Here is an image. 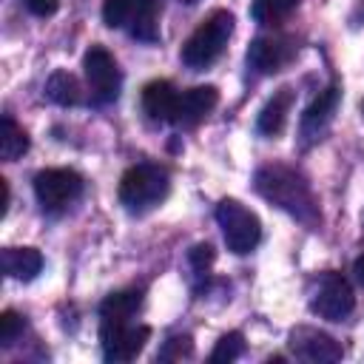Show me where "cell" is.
Here are the masks:
<instances>
[{
  "mask_svg": "<svg viewBox=\"0 0 364 364\" xmlns=\"http://www.w3.org/2000/svg\"><path fill=\"white\" fill-rule=\"evenodd\" d=\"M253 185H256L259 196H264L267 202H273L276 208L290 213L293 219H299L304 225H316L318 222V208H316L313 191L293 168L264 165V168L256 171Z\"/></svg>",
  "mask_w": 364,
  "mask_h": 364,
  "instance_id": "cell-1",
  "label": "cell"
},
{
  "mask_svg": "<svg viewBox=\"0 0 364 364\" xmlns=\"http://www.w3.org/2000/svg\"><path fill=\"white\" fill-rule=\"evenodd\" d=\"M168 191H171L168 171L154 162H139L128 168L119 179V202L134 213L156 208L168 196Z\"/></svg>",
  "mask_w": 364,
  "mask_h": 364,
  "instance_id": "cell-2",
  "label": "cell"
},
{
  "mask_svg": "<svg viewBox=\"0 0 364 364\" xmlns=\"http://www.w3.org/2000/svg\"><path fill=\"white\" fill-rule=\"evenodd\" d=\"M230 34H233V14L230 11H213L208 20H202L196 26V31L182 46V63L193 71L208 68L210 63L219 60Z\"/></svg>",
  "mask_w": 364,
  "mask_h": 364,
  "instance_id": "cell-3",
  "label": "cell"
},
{
  "mask_svg": "<svg viewBox=\"0 0 364 364\" xmlns=\"http://www.w3.org/2000/svg\"><path fill=\"white\" fill-rule=\"evenodd\" d=\"M216 222L222 228L228 250L236 253V256H245V253L256 250V245L262 242L259 216L250 208H245L239 199H222L216 205Z\"/></svg>",
  "mask_w": 364,
  "mask_h": 364,
  "instance_id": "cell-4",
  "label": "cell"
},
{
  "mask_svg": "<svg viewBox=\"0 0 364 364\" xmlns=\"http://www.w3.org/2000/svg\"><path fill=\"white\" fill-rule=\"evenodd\" d=\"M102 20L111 28H128L131 37L145 43H154L159 37L156 0H105Z\"/></svg>",
  "mask_w": 364,
  "mask_h": 364,
  "instance_id": "cell-5",
  "label": "cell"
},
{
  "mask_svg": "<svg viewBox=\"0 0 364 364\" xmlns=\"http://www.w3.org/2000/svg\"><path fill=\"white\" fill-rule=\"evenodd\" d=\"M82 193V176L71 168H46L34 176V196L43 210H65Z\"/></svg>",
  "mask_w": 364,
  "mask_h": 364,
  "instance_id": "cell-6",
  "label": "cell"
},
{
  "mask_svg": "<svg viewBox=\"0 0 364 364\" xmlns=\"http://www.w3.org/2000/svg\"><path fill=\"white\" fill-rule=\"evenodd\" d=\"M82 68L88 77V88H91V100L97 105H108L119 97V85H122V74L117 60L111 57V51L105 46H91L82 57Z\"/></svg>",
  "mask_w": 364,
  "mask_h": 364,
  "instance_id": "cell-7",
  "label": "cell"
},
{
  "mask_svg": "<svg viewBox=\"0 0 364 364\" xmlns=\"http://www.w3.org/2000/svg\"><path fill=\"white\" fill-rule=\"evenodd\" d=\"M355 307L350 282L341 273H324L310 296V310L324 321H344Z\"/></svg>",
  "mask_w": 364,
  "mask_h": 364,
  "instance_id": "cell-8",
  "label": "cell"
},
{
  "mask_svg": "<svg viewBox=\"0 0 364 364\" xmlns=\"http://www.w3.org/2000/svg\"><path fill=\"white\" fill-rule=\"evenodd\" d=\"M151 338L148 324H131V321H100V341L105 361L122 364L142 353L145 341Z\"/></svg>",
  "mask_w": 364,
  "mask_h": 364,
  "instance_id": "cell-9",
  "label": "cell"
},
{
  "mask_svg": "<svg viewBox=\"0 0 364 364\" xmlns=\"http://www.w3.org/2000/svg\"><path fill=\"white\" fill-rule=\"evenodd\" d=\"M290 350L296 358L310 361V364H333L344 355L341 344L333 336L318 333L313 327H296L290 333Z\"/></svg>",
  "mask_w": 364,
  "mask_h": 364,
  "instance_id": "cell-10",
  "label": "cell"
},
{
  "mask_svg": "<svg viewBox=\"0 0 364 364\" xmlns=\"http://www.w3.org/2000/svg\"><path fill=\"white\" fill-rule=\"evenodd\" d=\"M219 102V91L213 85H196V88H188L179 94L176 100V108H173V117L171 122L179 125V128H193L199 125Z\"/></svg>",
  "mask_w": 364,
  "mask_h": 364,
  "instance_id": "cell-11",
  "label": "cell"
},
{
  "mask_svg": "<svg viewBox=\"0 0 364 364\" xmlns=\"http://www.w3.org/2000/svg\"><path fill=\"white\" fill-rule=\"evenodd\" d=\"M296 46L284 37H259L247 48V65L259 74H276L293 60Z\"/></svg>",
  "mask_w": 364,
  "mask_h": 364,
  "instance_id": "cell-12",
  "label": "cell"
},
{
  "mask_svg": "<svg viewBox=\"0 0 364 364\" xmlns=\"http://www.w3.org/2000/svg\"><path fill=\"white\" fill-rule=\"evenodd\" d=\"M338 97H341V88L333 82L324 91H318V97L304 108V114H301V136L304 139H318L324 134V128L330 125V119L336 114Z\"/></svg>",
  "mask_w": 364,
  "mask_h": 364,
  "instance_id": "cell-13",
  "label": "cell"
},
{
  "mask_svg": "<svg viewBox=\"0 0 364 364\" xmlns=\"http://www.w3.org/2000/svg\"><path fill=\"white\" fill-rule=\"evenodd\" d=\"M176 88L168 80H154L142 88V111L154 119V122H171L173 108H176Z\"/></svg>",
  "mask_w": 364,
  "mask_h": 364,
  "instance_id": "cell-14",
  "label": "cell"
},
{
  "mask_svg": "<svg viewBox=\"0 0 364 364\" xmlns=\"http://www.w3.org/2000/svg\"><path fill=\"white\" fill-rule=\"evenodd\" d=\"M290 105H293V91H290V88H279V91L264 102V108H262L259 117H256L259 134H264V136H279V134L284 131V125H287Z\"/></svg>",
  "mask_w": 364,
  "mask_h": 364,
  "instance_id": "cell-15",
  "label": "cell"
},
{
  "mask_svg": "<svg viewBox=\"0 0 364 364\" xmlns=\"http://www.w3.org/2000/svg\"><path fill=\"white\" fill-rule=\"evenodd\" d=\"M3 270L11 279L31 282L43 270V256L37 247H6L3 250Z\"/></svg>",
  "mask_w": 364,
  "mask_h": 364,
  "instance_id": "cell-16",
  "label": "cell"
},
{
  "mask_svg": "<svg viewBox=\"0 0 364 364\" xmlns=\"http://www.w3.org/2000/svg\"><path fill=\"white\" fill-rule=\"evenodd\" d=\"M142 307V290H119L102 299L100 321H131Z\"/></svg>",
  "mask_w": 364,
  "mask_h": 364,
  "instance_id": "cell-17",
  "label": "cell"
},
{
  "mask_svg": "<svg viewBox=\"0 0 364 364\" xmlns=\"http://www.w3.org/2000/svg\"><path fill=\"white\" fill-rule=\"evenodd\" d=\"M46 97H48L51 102L68 108V105H80V102H82V88H80V82H77L74 74L57 68V71H51V77L46 80Z\"/></svg>",
  "mask_w": 364,
  "mask_h": 364,
  "instance_id": "cell-18",
  "label": "cell"
},
{
  "mask_svg": "<svg viewBox=\"0 0 364 364\" xmlns=\"http://www.w3.org/2000/svg\"><path fill=\"white\" fill-rule=\"evenodd\" d=\"M26 151H28V134L9 114H3V122H0V156L6 162H14Z\"/></svg>",
  "mask_w": 364,
  "mask_h": 364,
  "instance_id": "cell-19",
  "label": "cell"
},
{
  "mask_svg": "<svg viewBox=\"0 0 364 364\" xmlns=\"http://www.w3.org/2000/svg\"><path fill=\"white\" fill-rule=\"evenodd\" d=\"M296 6H299V0H253L250 3V17L256 23L273 26V23L284 20Z\"/></svg>",
  "mask_w": 364,
  "mask_h": 364,
  "instance_id": "cell-20",
  "label": "cell"
},
{
  "mask_svg": "<svg viewBox=\"0 0 364 364\" xmlns=\"http://www.w3.org/2000/svg\"><path fill=\"white\" fill-rule=\"evenodd\" d=\"M245 353V338L242 333H225L216 347L210 350V361H236Z\"/></svg>",
  "mask_w": 364,
  "mask_h": 364,
  "instance_id": "cell-21",
  "label": "cell"
},
{
  "mask_svg": "<svg viewBox=\"0 0 364 364\" xmlns=\"http://www.w3.org/2000/svg\"><path fill=\"white\" fill-rule=\"evenodd\" d=\"M23 327H26V321H23L20 313L3 310V316H0V344L3 347H11L17 341V336L23 333Z\"/></svg>",
  "mask_w": 364,
  "mask_h": 364,
  "instance_id": "cell-22",
  "label": "cell"
},
{
  "mask_svg": "<svg viewBox=\"0 0 364 364\" xmlns=\"http://www.w3.org/2000/svg\"><path fill=\"white\" fill-rule=\"evenodd\" d=\"M193 353V344H191V336H173L165 341V347L159 350V361H182Z\"/></svg>",
  "mask_w": 364,
  "mask_h": 364,
  "instance_id": "cell-23",
  "label": "cell"
},
{
  "mask_svg": "<svg viewBox=\"0 0 364 364\" xmlns=\"http://www.w3.org/2000/svg\"><path fill=\"white\" fill-rule=\"evenodd\" d=\"M213 259H216V253H213V247H210L208 242L193 245V247L188 250V262H191V267H193V273H196V276H205V273H208V267L213 264Z\"/></svg>",
  "mask_w": 364,
  "mask_h": 364,
  "instance_id": "cell-24",
  "label": "cell"
},
{
  "mask_svg": "<svg viewBox=\"0 0 364 364\" xmlns=\"http://www.w3.org/2000/svg\"><path fill=\"white\" fill-rule=\"evenodd\" d=\"M26 9L37 17H51L60 9V0H26Z\"/></svg>",
  "mask_w": 364,
  "mask_h": 364,
  "instance_id": "cell-25",
  "label": "cell"
},
{
  "mask_svg": "<svg viewBox=\"0 0 364 364\" xmlns=\"http://www.w3.org/2000/svg\"><path fill=\"white\" fill-rule=\"evenodd\" d=\"M0 188H3V213L9 210V202H11V191H9V179H0Z\"/></svg>",
  "mask_w": 364,
  "mask_h": 364,
  "instance_id": "cell-26",
  "label": "cell"
},
{
  "mask_svg": "<svg viewBox=\"0 0 364 364\" xmlns=\"http://www.w3.org/2000/svg\"><path fill=\"white\" fill-rule=\"evenodd\" d=\"M353 270H355V279L364 284V256H358L355 259V264H353Z\"/></svg>",
  "mask_w": 364,
  "mask_h": 364,
  "instance_id": "cell-27",
  "label": "cell"
},
{
  "mask_svg": "<svg viewBox=\"0 0 364 364\" xmlns=\"http://www.w3.org/2000/svg\"><path fill=\"white\" fill-rule=\"evenodd\" d=\"M182 3H196V0H182Z\"/></svg>",
  "mask_w": 364,
  "mask_h": 364,
  "instance_id": "cell-28",
  "label": "cell"
},
{
  "mask_svg": "<svg viewBox=\"0 0 364 364\" xmlns=\"http://www.w3.org/2000/svg\"><path fill=\"white\" fill-rule=\"evenodd\" d=\"M361 228H364V216H361Z\"/></svg>",
  "mask_w": 364,
  "mask_h": 364,
  "instance_id": "cell-29",
  "label": "cell"
},
{
  "mask_svg": "<svg viewBox=\"0 0 364 364\" xmlns=\"http://www.w3.org/2000/svg\"><path fill=\"white\" fill-rule=\"evenodd\" d=\"M361 111H364V102H361Z\"/></svg>",
  "mask_w": 364,
  "mask_h": 364,
  "instance_id": "cell-30",
  "label": "cell"
}]
</instances>
